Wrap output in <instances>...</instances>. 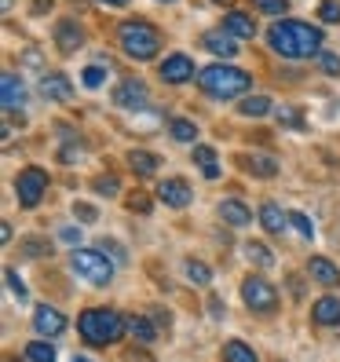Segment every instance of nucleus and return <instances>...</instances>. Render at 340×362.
<instances>
[{"label":"nucleus","mask_w":340,"mask_h":362,"mask_svg":"<svg viewBox=\"0 0 340 362\" xmlns=\"http://www.w3.org/2000/svg\"><path fill=\"white\" fill-rule=\"evenodd\" d=\"M74 362H92V358H74Z\"/></svg>","instance_id":"49530a36"},{"label":"nucleus","mask_w":340,"mask_h":362,"mask_svg":"<svg viewBox=\"0 0 340 362\" xmlns=\"http://www.w3.org/2000/svg\"><path fill=\"white\" fill-rule=\"evenodd\" d=\"M48 8H52V0H33V11H37V15H45Z\"/></svg>","instance_id":"37998d69"},{"label":"nucleus","mask_w":340,"mask_h":362,"mask_svg":"<svg viewBox=\"0 0 340 362\" xmlns=\"http://www.w3.org/2000/svg\"><path fill=\"white\" fill-rule=\"evenodd\" d=\"M99 4H110V8H129V0H99Z\"/></svg>","instance_id":"a18cd8bd"},{"label":"nucleus","mask_w":340,"mask_h":362,"mask_svg":"<svg viewBox=\"0 0 340 362\" xmlns=\"http://www.w3.org/2000/svg\"><path fill=\"white\" fill-rule=\"evenodd\" d=\"M168 4H172V0H168Z\"/></svg>","instance_id":"de8ad7c7"},{"label":"nucleus","mask_w":340,"mask_h":362,"mask_svg":"<svg viewBox=\"0 0 340 362\" xmlns=\"http://www.w3.org/2000/svg\"><path fill=\"white\" fill-rule=\"evenodd\" d=\"M260 223H264L267 234H282L286 223H289V216H282V209L274 205V202H264V205H260Z\"/></svg>","instance_id":"aec40b11"},{"label":"nucleus","mask_w":340,"mask_h":362,"mask_svg":"<svg viewBox=\"0 0 340 362\" xmlns=\"http://www.w3.org/2000/svg\"><path fill=\"white\" fill-rule=\"evenodd\" d=\"M33 329L40 337H59V333H66V315H62L59 308H48V304H40L33 311Z\"/></svg>","instance_id":"1a4fd4ad"},{"label":"nucleus","mask_w":340,"mask_h":362,"mask_svg":"<svg viewBox=\"0 0 340 362\" xmlns=\"http://www.w3.org/2000/svg\"><path fill=\"white\" fill-rule=\"evenodd\" d=\"M267 45L282 59H311L322 52V30L300 18H282L267 30Z\"/></svg>","instance_id":"f257e3e1"},{"label":"nucleus","mask_w":340,"mask_h":362,"mask_svg":"<svg viewBox=\"0 0 340 362\" xmlns=\"http://www.w3.org/2000/svg\"><path fill=\"white\" fill-rule=\"evenodd\" d=\"M77 329H81V337L88 340V344H95V348H110V344H117V340L129 333L124 318H121L117 311H106V308H88V311H81Z\"/></svg>","instance_id":"f03ea898"},{"label":"nucleus","mask_w":340,"mask_h":362,"mask_svg":"<svg viewBox=\"0 0 340 362\" xmlns=\"http://www.w3.org/2000/svg\"><path fill=\"white\" fill-rule=\"evenodd\" d=\"M194 161L201 165V173L209 176V180H216L220 176V165H216V151H212V146H194Z\"/></svg>","instance_id":"a878e982"},{"label":"nucleus","mask_w":340,"mask_h":362,"mask_svg":"<svg viewBox=\"0 0 340 362\" xmlns=\"http://www.w3.org/2000/svg\"><path fill=\"white\" fill-rule=\"evenodd\" d=\"M0 95H4V110H15V106L26 103V84L15 74H4L0 77Z\"/></svg>","instance_id":"dca6fc26"},{"label":"nucleus","mask_w":340,"mask_h":362,"mask_svg":"<svg viewBox=\"0 0 340 362\" xmlns=\"http://www.w3.org/2000/svg\"><path fill=\"white\" fill-rule=\"evenodd\" d=\"M252 8H260L264 15H286L289 0H252Z\"/></svg>","instance_id":"c9c22d12"},{"label":"nucleus","mask_w":340,"mask_h":362,"mask_svg":"<svg viewBox=\"0 0 340 362\" xmlns=\"http://www.w3.org/2000/svg\"><path fill=\"white\" fill-rule=\"evenodd\" d=\"M74 216H77L81 223H95V216H99V212H95L92 205H74Z\"/></svg>","instance_id":"58836bf2"},{"label":"nucleus","mask_w":340,"mask_h":362,"mask_svg":"<svg viewBox=\"0 0 340 362\" xmlns=\"http://www.w3.org/2000/svg\"><path fill=\"white\" fill-rule=\"evenodd\" d=\"M220 220H223V223H230V227H245V223L252 220V212H249V205H245V202L227 198V202H220Z\"/></svg>","instance_id":"f3484780"},{"label":"nucleus","mask_w":340,"mask_h":362,"mask_svg":"<svg viewBox=\"0 0 340 362\" xmlns=\"http://www.w3.org/2000/svg\"><path fill=\"white\" fill-rule=\"evenodd\" d=\"M23 355H26L30 362H55V348L45 344V340H33V344H26Z\"/></svg>","instance_id":"c85d7f7f"},{"label":"nucleus","mask_w":340,"mask_h":362,"mask_svg":"<svg viewBox=\"0 0 340 362\" xmlns=\"http://www.w3.org/2000/svg\"><path fill=\"white\" fill-rule=\"evenodd\" d=\"M245 165L252 168V176H274V173H279V165H274L271 154H252Z\"/></svg>","instance_id":"cd10ccee"},{"label":"nucleus","mask_w":340,"mask_h":362,"mask_svg":"<svg viewBox=\"0 0 340 362\" xmlns=\"http://www.w3.org/2000/svg\"><path fill=\"white\" fill-rule=\"evenodd\" d=\"M4 282H8L11 296H18V304H23V300H26V286H23V279L15 274V267H4Z\"/></svg>","instance_id":"72a5a7b5"},{"label":"nucleus","mask_w":340,"mask_h":362,"mask_svg":"<svg viewBox=\"0 0 340 362\" xmlns=\"http://www.w3.org/2000/svg\"><path fill=\"white\" fill-rule=\"evenodd\" d=\"M190 187H187V180H165V183H158V202H165L168 209H187L190 205Z\"/></svg>","instance_id":"9d476101"},{"label":"nucleus","mask_w":340,"mask_h":362,"mask_svg":"<svg viewBox=\"0 0 340 362\" xmlns=\"http://www.w3.org/2000/svg\"><path fill=\"white\" fill-rule=\"evenodd\" d=\"M245 257L252 260V264H257V267H274V257H271V249L264 245V242H245Z\"/></svg>","instance_id":"bb28decb"},{"label":"nucleus","mask_w":340,"mask_h":362,"mask_svg":"<svg viewBox=\"0 0 340 362\" xmlns=\"http://www.w3.org/2000/svg\"><path fill=\"white\" fill-rule=\"evenodd\" d=\"M223 33H230L235 40H252L257 37V23H252L249 15H242V11H227L223 15Z\"/></svg>","instance_id":"2eb2a0df"},{"label":"nucleus","mask_w":340,"mask_h":362,"mask_svg":"<svg viewBox=\"0 0 340 362\" xmlns=\"http://www.w3.org/2000/svg\"><path fill=\"white\" fill-rule=\"evenodd\" d=\"M242 300L249 304V311H260V315H267V311H274L279 308V289H274L267 279H245L242 282Z\"/></svg>","instance_id":"0eeeda50"},{"label":"nucleus","mask_w":340,"mask_h":362,"mask_svg":"<svg viewBox=\"0 0 340 362\" xmlns=\"http://www.w3.org/2000/svg\"><path fill=\"white\" fill-rule=\"evenodd\" d=\"M315 59H318V70H322V74H329V77L340 74V55H333V52H318Z\"/></svg>","instance_id":"473e14b6"},{"label":"nucleus","mask_w":340,"mask_h":362,"mask_svg":"<svg viewBox=\"0 0 340 362\" xmlns=\"http://www.w3.org/2000/svg\"><path fill=\"white\" fill-rule=\"evenodd\" d=\"M45 190H48V173H45V168L30 165V168H23V173H18V180H15V194H18V205H23V209L40 205Z\"/></svg>","instance_id":"423d86ee"},{"label":"nucleus","mask_w":340,"mask_h":362,"mask_svg":"<svg viewBox=\"0 0 340 362\" xmlns=\"http://www.w3.org/2000/svg\"><path fill=\"white\" fill-rule=\"evenodd\" d=\"M81 81H84V88H99V84L106 81V66H99V62H92V66L84 70V77H81Z\"/></svg>","instance_id":"e433bc0d"},{"label":"nucleus","mask_w":340,"mask_h":362,"mask_svg":"<svg viewBox=\"0 0 340 362\" xmlns=\"http://www.w3.org/2000/svg\"><path fill=\"white\" fill-rule=\"evenodd\" d=\"M70 267L92 286H106L114 279V264L106 260V252H99V249H74Z\"/></svg>","instance_id":"39448f33"},{"label":"nucleus","mask_w":340,"mask_h":362,"mask_svg":"<svg viewBox=\"0 0 340 362\" xmlns=\"http://www.w3.org/2000/svg\"><path fill=\"white\" fill-rule=\"evenodd\" d=\"M117 190H121V187H117L114 176H99V180H95V194H102V198H117Z\"/></svg>","instance_id":"4c0bfd02"},{"label":"nucleus","mask_w":340,"mask_h":362,"mask_svg":"<svg viewBox=\"0 0 340 362\" xmlns=\"http://www.w3.org/2000/svg\"><path fill=\"white\" fill-rule=\"evenodd\" d=\"M124 326H129V333L136 340H143V344H151V340L158 337V326L151 322V318H143V315H129V318H124Z\"/></svg>","instance_id":"412c9836"},{"label":"nucleus","mask_w":340,"mask_h":362,"mask_svg":"<svg viewBox=\"0 0 340 362\" xmlns=\"http://www.w3.org/2000/svg\"><path fill=\"white\" fill-rule=\"evenodd\" d=\"M187 279L194 282V286H209L212 282V271L201 260H187Z\"/></svg>","instance_id":"c756f323"},{"label":"nucleus","mask_w":340,"mask_h":362,"mask_svg":"<svg viewBox=\"0 0 340 362\" xmlns=\"http://www.w3.org/2000/svg\"><path fill=\"white\" fill-rule=\"evenodd\" d=\"M223 362H260L257 351H252L249 344H242V340H227L223 344Z\"/></svg>","instance_id":"5701e85b"},{"label":"nucleus","mask_w":340,"mask_h":362,"mask_svg":"<svg viewBox=\"0 0 340 362\" xmlns=\"http://www.w3.org/2000/svg\"><path fill=\"white\" fill-rule=\"evenodd\" d=\"M198 88L212 99H238L252 88V77L238 66H223V62H216V66H205L198 74Z\"/></svg>","instance_id":"7ed1b4c3"},{"label":"nucleus","mask_w":340,"mask_h":362,"mask_svg":"<svg viewBox=\"0 0 340 362\" xmlns=\"http://www.w3.org/2000/svg\"><path fill=\"white\" fill-rule=\"evenodd\" d=\"M40 92H45L52 103H70L74 99V84H70V77H62V74H45L40 77Z\"/></svg>","instance_id":"f8f14e48"},{"label":"nucleus","mask_w":340,"mask_h":362,"mask_svg":"<svg viewBox=\"0 0 340 362\" xmlns=\"http://www.w3.org/2000/svg\"><path fill=\"white\" fill-rule=\"evenodd\" d=\"M129 209L132 212H151V198H146V194H132L129 198Z\"/></svg>","instance_id":"a19ab883"},{"label":"nucleus","mask_w":340,"mask_h":362,"mask_svg":"<svg viewBox=\"0 0 340 362\" xmlns=\"http://www.w3.org/2000/svg\"><path fill=\"white\" fill-rule=\"evenodd\" d=\"M161 81L165 84H187L190 77H194V62H190V55H183V52H176V55H165V62H161Z\"/></svg>","instance_id":"6e6552de"},{"label":"nucleus","mask_w":340,"mask_h":362,"mask_svg":"<svg viewBox=\"0 0 340 362\" xmlns=\"http://www.w3.org/2000/svg\"><path fill=\"white\" fill-rule=\"evenodd\" d=\"M59 238L66 242V245H77L81 242V230H74V227H66V230H59Z\"/></svg>","instance_id":"79ce46f5"},{"label":"nucleus","mask_w":340,"mask_h":362,"mask_svg":"<svg viewBox=\"0 0 340 362\" xmlns=\"http://www.w3.org/2000/svg\"><path fill=\"white\" fill-rule=\"evenodd\" d=\"M168 132H172L176 143H194L198 139V124L187 121V117H172V121H168Z\"/></svg>","instance_id":"b1692460"},{"label":"nucleus","mask_w":340,"mask_h":362,"mask_svg":"<svg viewBox=\"0 0 340 362\" xmlns=\"http://www.w3.org/2000/svg\"><path fill=\"white\" fill-rule=\"evenodd\" d=\"M129 165H132L136 176H154V173H158V154H151V151H132V154H129Z\"/></svg>","instance_id":"4be33fe9"},{"label":"nucleus","mask_w":340,"mask_h":362,"mask_svg":"<svg viewBox=\"0 0 340 362\" xmlns=\"http://www.w3.org/2000/svg\"><path fill=\"white\" fill-rule=\"evenodd\" d=\"M201 45H205L212 55H220V59H235V55H238V45H235V37H230V33H205Z\"/></svg>","instance_id":"a211bd4d"},{"label":"nucleus","mask_w":340,"mask_h":362,"mask_svg":"<svg viewBox=\"0 0 340 362\" xmlns=\"http://www.w3.org/2000/svg\"><path fill=\"white\" fill-rule=\"evenodd\" d=\"M59 161H62V165L81 161V146H62V151H59Z\"/></svg>","instance_id":"ea45409f"},{"label":"nucleus","mask_w":340,"mask_h":362,"mask_svg":"<svg viewBox=\"0 0 340 362\" xmlns=\"http://www.w3.org/2000/svg\"><path fill=\"white\" fill-rule=\"evenodd\" d=\"M274 117H279L282 124H289V129H304V114L293 110V106H279V110H274Z\"/></svg>","instance_id":"2f4dec72"},{"label":"nucleus","mask_w":340,"mask_h":362,"mask_svg":"<svg viewBox=\"0 0 340 362\" xmlns=\"http://www.w3.org/2000/svg\"><path fill=\"white\" fill-rule=\"evenodd\" d=\"M307 271H311V279H315V282H322V286H336V282H340L336 264H333V260H326V257H311Z\"/></svg>","instance_id":"6ab92c4d"},{"label":"nucleus","mask_w":340,"mask_h":362,"mask_svg":"<svg viewBox=\"0 0 340 362\" xmlns=\"http://www.w3.org/2000/svg\"><path fill=\"white\" fill-rule=\"evenodd\" d=\"M114 103L117 106H129V110H132V106H143L146 103V84L143 81H121L117 84V88H114Z\"/></svg>","instance_id":"4468645a"},{"label":"nucleus","mask_w":340,"mask_h":362,"mask_svg":"<svg viewBox=\"0 0 340 362\" xmlns=\"http://www.w3.org/2000/svg\"><path fill=\"white\" fill-rule=\"evenodd\" d=\"M55 45H59V52H77L81 45H84V30L74 23V18H62V23L55 26Z\"/></svg>","instance_id":"9b49d317"},{"label":"nucleus","mask_w":340,"mask_h":362,"mask_svg":"<svg viewBox=\"0 0 340 362\" xmlns=\"http://www.w3.org/2000/svg\"><path fill=\"white\" fill-rule=\"evenodd\" d=\"M129 358H132V362H154V358H151V355H143V351H132V355H129Z\"/></svg>","instance_id":"c03bdc74"},{"label":"nucleus","mask_w":340,"mask_h":362,"mask_svg":"<svg viewBox=\"0 0 340 362\" xmlns=\"http://www.w3.org/2000/svg\"><path fill=\"white\" fill-rule=\"evenodd\" d=\"M238 114H245V117H264V114H271V99H267V95H245V99L238 103Z\"/></svg>","instance_id":"393cba45"},{"label":"nucleus","mask_w":340,"mask_h":362,"mask_svg":"<svg viewBox=\"0 0 340 362\" xmlns=\"http://www.w3.org/2000/svg\"><path fill=\"white\" fill-rule=\"evenodd\" d=\"M318 18L329 23V26H336L340 23V4H336V0H322V4H318Z\"/></svg>","instance_id":"f704fd0d"},{"label":"nucleus","mask_w":340,"mask_h":362,"mask_svg":"<svg viewBox=\"0 0 340 362\" xmlns=\"http://www.w3.org/2000/svg\"><path fill=\"white\" fill-rule=\"evenodd\" d=\"M311 322L315 326H340V296H322V300H315L311 308Z\"/></svg>","instance_id":"ddd939ff"},{"label":"nucleus","mask_w":340,"mask_h":362,"mask_svg":"<svg viewBox=\"0 0 340 362\" xmlns=\"http://www.w3.org/2000/svg\"><path fill=\"white\" fill-rule=\"evenodd\" d=\"M117 40H121L124 55L136 59V62H146V59H154V55L161 52V33H158V26L143 23V18H129V23H121V26H117Z\"/></svg>","instance_id":"20e7f679"},{"label":"nucleus","mask_w":340,"mask_h":362,"mask_svg":"<svg viewBox=\"0 0 340 362\" xmlns=\"http://www.w3.org/2000/svg\"><path fill=\"white\" fill-rule=\"evenodd\" d=\"M286 216H289V223H293L296 230H300V234H304V238H315V223H311V220L304 216V212H300V209H289V212H286Z\"/></svg>","instance_id":"7c9ffc66"}]
</instances>
